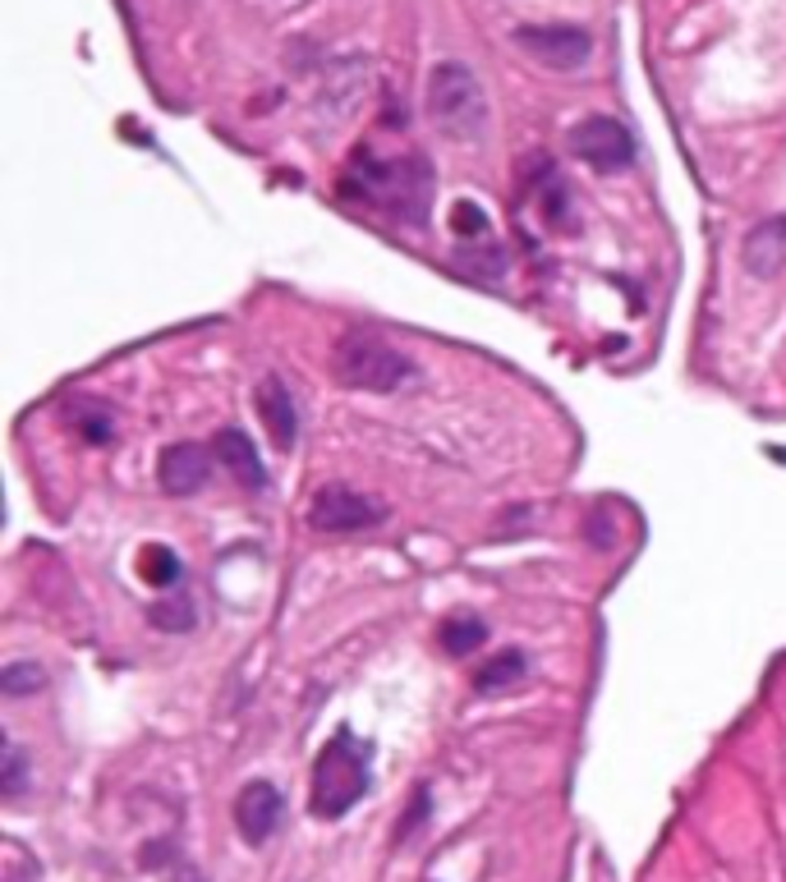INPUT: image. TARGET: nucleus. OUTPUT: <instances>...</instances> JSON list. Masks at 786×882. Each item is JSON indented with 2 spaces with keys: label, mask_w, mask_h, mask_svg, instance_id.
<instances>
[{
  "label": "nucleus",
  "mask_w": 786,
  "mask_h": 882,
  "mask_svg": "<svg viewBox=\"0 0 786 882\" xmlns=\"http://www.w3.org/2000/svg\"><path fill=\"white\" fill-rule=\"evenodd\" d=\"M341 194L360 198L373 211H383V217L396 226L423 230L428 203H433V165H428L423 152L377 157L373 148H360L341 175Z\"/></svg>",
  "instance_id": "obj_1"
},
{
  "label": "nucleus",
  "mask_w": 786,
  "mask_h": 882,
  "mask_svg": "<svg viewBox=\"0 0 786 882\" xmlns=\"http://www.w3.org/2000/svg\"><path fill=\"white\" fill-rule=\"evenodd\" d=\"M331 377L350 391L391 396V391L414 381V359L405 350H396L383 331L350 327L337 336V345H331Z\"/></svg>",
  "instance_id": "obj_2"
},
{
  "label": "nucleus",
  "mask_w": 786,
  "mask_h": 882,
  "mask_svg": "<svg viewBox=\"0 0 786 882\" xmlns=\"http://www.w3.org/2000/svg\"><path fill=\"white\" fill-rule=\"evenodd\" d=\"M368 768H373V745L360 741L354 731H337L322 745L314 763V804L318 818H345L354 804L368 795Z\"/></svg>",
  "instance_id": "obj_3"
},
{
  "label": "nucleus",
  "mask_w": 786,
  "mask_h": 882,
  "mask_svg": "<svg viewBox=\"0 0 786 882\" xmlns=\"http://www.w3.org/2000/svg\"><path fill=\"white\" fill-rule=\"evenodd\" d=\"M428 115H433V125L451 142H465V148L483 142L488 138V92H483L479 75L460 60L433 65V75H428Z\"/></svg>",
  "instance_id": "obj_4"
},
{
  "label": "nucleus",
  "mask_w": 786,
  "mask_h": 882,
  "mask_svg": "<svg viewBox=\"0 0 786 882\" xmlns=\"http://www.w3.org/2000/svg\"><path fill=\"white\" fill-rule=\"evenodd\" d=\"M383 519H387V506L377 496L354 492L345 483L322 488L314 496V506H308V524L318 534H360V529H377Z\"/></svg>",
  "instance_id": "obj_5"
},
{
  "label": "nucleus",
  "mask_w": 786,
  "mask_h": 882,
  "mask_svg": "<svg viewBox=\"0 0 786 882\" xmlns=\"http://www.w3.org/2000/svg\"><path fill=\"white\" fill-rule=\"evenodd\" d=\"M570 152L580 161H589L593 171L612 175V171H626L635 161V138L622 121H612V115H589V121H580L570 129Z\"/></svg>",
  "instance_id": "obj_6"
},
{
  "label": "nucleus",
  "mask_w": 786,
  "mask_h": 882,
  "mask_svg": "<svg viewBox=\"0 0 786 882\" xmlns=\"http://www.w3.org/2000/svg\"><path fill=\"white\" fill-rule=\"evenodd\" d=\"M515 42L538 65L566 69V75L589 65V56H593V37L584 28H576V23H524V28H515Z\"/></svg>",
  "instance_id": "obj_7"
},
{
  "label": "nucleus",
  "mask_w": 786,
  "mask_h": 882,
  "mask_svg": "<svg viewBox=\"0 0 786 882\" xmlns=\"http://www.w3.org/2000/svg\"><path fill=\"white\" fill-rule=\"evenodd\" d=\"M207 479H212V456H207V446H198V442H175V446L161 450V460H157V483H161L166 496H194V492L207 488Z\"/></svg>",
  "instance_id": "obj_8"
},
{
  "label": "nucleus",
  "mask_w": 786,
  "mask_h": 882,
  "mask_svg": "<svg viewBox=\"0 0 786 882\" xmlns=\"http://www.w3.org/2000/svg\"><path fill=\"white\" fill-rule=\"evenodd\" d=\"M281 791L272 781H249L240 795H235V827L249 846L272 841V832L281 827Z\"/></svg>",
  "instance_id": "obj_9"
},
{
  "label": "nucleus",
  "mask_w": 786,
  "mask_h": 882,
  "mask_svg": "<svg viewBox=\"0 0 786 882\" xmlns=\"http://www.w3.org/2000/svg\"><path fill=\"white\" fill-rule=\"evenodd\" d=\"M253 404H258V419L267 427V437L276 442V450H291L299 442V404L291 391H285V381L262 377L258 391H253Z\"/></svg>",
  "instance_id": "obj_10"
},
{
  "label": "nucleus",
  "mask_w": 786,
  "mask_h": 882,
  "mask_svg": "<svg viewBox=\"0 0 786 882\" xmlns=\"http://www.w3.org/2000/svg\"><path fill=\"white\" fill-rule=\"evenodd\" d=\"M212 456H217V465L240 488H249V492L267 488V469L258 460V442H249V433H240V427H226V433L212 437Z\"/></svg>",
  "instance_id": "obj_11"
},
{
  "label": "nucleus",
  "mask_w": 786,
  "mask_h": 882,
  "mask_svg": "<svg viewBox=\"0 0 786 882\" xmlns=\"http://www.w3.org/2000/svg\"><path fill=\"white\" fill-rule=\"evenodd\" d=\"M786 257V217H768L745 234V272L750 276H773Z\"/></svg>",
  "instance_id": "obj_12"
},
{
  "label": "nucleus",
  "mask_w": 786,
  "mask_h": 882,
  "mask_svg": "<svg viewBox=\"0 0 786 882\" xmlns=\"http://www.w3.org/2000/svg\"><path fill=\"white\" fill-rule=\"evenodd\" d=\"M524 672H529L524 653H520V649H506V653H497V657H488V662L479 666V676H474V689H479V695H502V689H511L515 680H524Z\"/></svg>",
  "instance_id": "obj_13"
},
{
  "label": "nucleus",
  "mask_w": 786,
  "mask_h": 882,
  "mask_svg": "<svg viewBox=\"0 0 786 882\" xmlns=\"http://www.w3.org/2000/svg\"><path fill=\"white\" fill-rule=\"evenodd\" d=\"M437 639H442V649L451 657H469V653H479L488 643V626L479 621V616H451V621H442Z\"/></svg>",
  "instance_id": "obj_14"
},
{
  "label": "nucleus",
  "mask_w": 786,
  "mask_h": 882,
  "mask_svg": "<svg viewBox=\"0 0 786 882\" xmlns=\"http://www.w3.org/2000/svg\"><path fill=\"white\" fill-rule=\"evenodd\" d=\"M138 575L148 580L152 588H175L180 584V557L166 542H148L143 547V557H138Z\"/></svg>",
  "instance_id": "obj_15"
},
{
  "label": "nucleus",
  "mask_w": 786,
  "mask_h": 882,
  "mask_svg": "<svg viewBox=\"0 0 786 882\" xmlns=\"http://www.w3.org/2000/svg\"><path fill=\"white\" fill-rule=\"evenodd\" d=\"M69 419H75V427L83 433V442H92V446H106V442L115 437V419H111V410H102V404H92V400H79Z\"/></svg>",
  "instance_id": "obj_16"
},
{
  "label": "nucleus",
  "mask_w": 786,
  "mask_h": 882,
  "mask_svg": "<svg viewBox=\"0 0 786 882\" xmlns=\"http://www.w3.org/2000/svg\"><path fill=\"white\" fill-rule=\"evenodd\" d=\"M152 626L157 630H171V634H180V630H194V603H189V593H171V598H161V603H152Z\"/></svg>",
  "instance_id": "obj_17"
},
{
  "label": "nucleus",
  "mask_w": 786,
  "mask_h": 882,
  "mask_svg": "<svg viewBox=\"0 0 786 882\" xmlns=\"http://www.w3.org/2000/svg\"><path fill=\"white\" fill-rule=\"evenodd\" d=\"M46 685V672L37 662H10L5 672H0V689H5V699H23V695H37Z\"/></svg>",
  "instance_id": "obj_18"
},
{
  "label": "nucleus",
  "mask_w": 786,
  "mask_h": 882,
  "mask_svg": "<svg viewBox=\"0 0 786 882\" xmlns=\"http://www.w3.org/2000/svg\"><path fill=\"white\" fill-rule=\"evenodd\" d=\"M23 786H29V763H23L19 745L10 741V745H5V777H0V795H5V800H19V795H23Z\"/></svg>",
  "instance_id": "obj_19"
},
{
  "label": "nucleus",
  "mask_w": 786,
  "mask_h": 882,
  "mask_svg": "<svg viewBox=\"0 0 786 882\" xmlns=\"http://www.w3.org/2000/svg\"><path fill=\"white\" fill-rule=\"evenodd\" d=\"M451 226H456L460 240H483V234H488L483 207H474V203H456V207H451Z\"/></svg>",
  "instance_id": "obj_20"
},
{
  "label": "nucleus",
  "mask_w": 786,
  "mask_h": 882,
  "mask_svg": "<svg viewBox=\"0 0 786 882\" xmlns=\"http://www.w3.org/2000/svg\"><path fill=\"white\" fill-rule=\"evenodd\" d=\"M428 814H433V795H428V786H419L410 818H400V827H396V841H400V837H414V832L428 823Z\"/></svg>",
  "instance_id": "obj_21"
}]
</instances>
